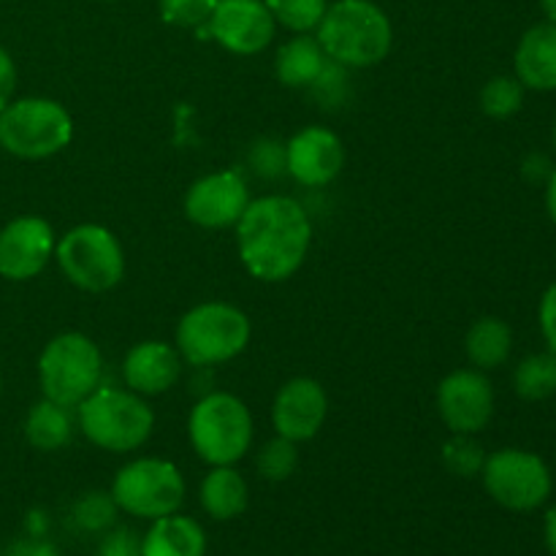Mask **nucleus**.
I'll return each mask as SVG.
<instances>
[{"label":"nucleus","instance_id":"f03ea898","mask_svg":"<svg viewBox=\"0 0 556 556\" xmlns=\"http://www.w3.org/2000/svg\"><path fill=\"white\" fill-rule=\"evenodd\" d=\"M320 49L342 68H372L391 54L394 27L372 0H337L315 27Z\"/></svg>","mask_w":556,"mask_h":556},{"label":"nucleus","instance_id":"4468645a","mask_svg":"<svg viewBox=\"0 0 556 556\" xmlns=\"http://www.w3.org/2000/svg\"><path fill=\"white\" fill-rule=\"evenodd\" d=\"M329 416V396L315 378L299 375L277 389L271 402V427L280 438L307 443L318 438Z\"/></svg>","mask_w":556,"mask_h":556},{"label":"nucleus","instance_id":"b1692460","mask_svg":"<svg viewBox=\"0 0 556 556\" xmlns=\"http://www.w3.org/2000/svg\"><path fill=\"white\" fill-rule=\"evenodd\" d=\"M514 391L527 402H541L556 394V353H532L516 364Z\"/></svg>","mask_w":556,"mask_h":556},{"label":"nucleus","instance_id":"1a4fd4ad","mask_svg":"<svg viewBox=\"0 0 556 556\" xmlns=\"http://www.w3.org/2000/svg\"><path fill=\"white\" fill-rule=\"evenodd\" d=\"M109 494L123 514L155 521L179 514L185 503V478L174 462L144 456L119 467Z\"/></svg>","mask_w":556,"mask_h":556},{"label":"nucleus","instance_id":"7ed1b4c3","mask_svg":"<svg viewBox=\"0 0 556 556\" xmlns=\"http://www.w3.org/2000/svg\"><path fill=\"white\" fill-rule=\"evenodd\" d=\"M76 421L96 448L109 454H130L152 438L155 413L144 396L101 383L76 407Z\"/></svg>","mask_w":556,"mask_h":556},{"label":"nucleus","instance_id":"5701e85b","mask_svg":"<svg viewBox=\"0 0 556 556\" xmlns=\"http://www.w3.org/2000/svg\"><path fill=\"white\" fill-rule=\"evenodd\" d=\"M71 438H74V421H71L68 407L43 396L27 410L25 440L36 451L54 454V451H63L71 443Z\"/></svg>","mask_w":556,"mask_h":556},{"label":"nucleus","instance_id":"e433bc0d","mask_svg":"<svg viewBox=\"0 0 556 556\" xmlns=\"http://www.w3.org/2000/svg\"><path fill=\"white\" fill-rule=\"evenodd\" d=\"M546 210H548V217L554 220L556 226V168L552 172V177L546 179Z\"/></svg>","mask_w":556,"mask_h":556},{"label":"nucleus","instance_id":"cd10ccee","mask_svg":"<svg viewBox=\"0 0 556 556\" xmlns=\"http://www.w3.org/2000/svg\"><path fill=\"white\" fill-rule=\"evenodd\" d=\"M277 25L291 33H309L320 25L329 3L326 0H264Z\"/></svg>","mask_w":556,"mask_h":556},{"label":"nucleus","instance_id":"a211bd4d","mask_svg":"<svg viewBox=\"0 0 556 556\" xmlns=\"http://www.w3.org/2000/svg\"><path fill=\"white\" fill-rule=\"evenodd\" d=\"M516 79L525 85V90L552 92L556 90V25L541 22L532 25L519 38V47L514 54Z\"/></svg>","mask_w":556,"mask_h":556},{"label":"nucleus","instance_id":"6e6552de","mask_svg":"<svg viewBox=\"0 0 556 556\" xmlns=\"http://www.w3.org/2000/svg\"><path fill=\"white\" fill-rule=\"evenodd\" d=\"M54 261L71 286L87 293H106L125 277V250L117 233L98 223H81L54 244Z\"/></svg>","mask_w":556,"mask_h":556},{"label":"nucleus","instance_id":"aec40b11","mask_svg":"<svg viewBox=\"0 0 556 556\" xmlns=\"http://www.w3.org/2000/svg\"><path fill=\"white\" fill-rule=\"evenodd\" d=\"M206 532L190 516H163L141 535V556H204Z\"/></svg>","mask_w":556,"mask_h":556},{"label":"nucleus","instance_id":"72a5a7b5","mask_svg":"<svg viewBox=\"0 0 556 556\" xmlns=\"http://www.w3.org/2000/svg\"><path fill=\"white\" fill-rule=\"evenodd\" d=\"M5 556H58L52 543L38 541V538H25V541L11 543Z\"/></svg>","mask_w":556,"mask_h":556},{"label":"nucleus","instance_id":"ea45409f","mask_svg":"<svg viewBox=\"0 0 556 556\" xmlns=\"http://www.w3.org/2000/svg\"><path fill=\"white\" fill-rule=\"evenodd\" d=\"M0 396H3V375H0Z\"/></svg>","mask_w":556,"mask_h":556},{"label":"nucleus","instance_id":"4be33fe9","mask_svg":"<svg viewBox=\"0 0 556 556\" xmlns=\"http://www.w3.org/2000/svg\"><path fill=\"white\" fill-rule=\"evenodd\" d=\"M514 351V331L497 315H483L467 329L465 353L470 364L481 372L503 367Z\"/></svg>","mask_w":556,"mask_h":556},{"label":"nucleus","instance_id":"f704fd0d","mask_svg":"<svg viewBox=\"0 0 556 556\" xmlns=\"http://www.w3.org/2000/svg\"><path fill=\"white\" fill-rule=\"evenodd\" d=\"M552 172L554 166L543 155H530L525 161V177H530L532 182H538V179H548L552 177Z\"/></svg>","mask_w":556,"mask_h":556},{"label":"nucleus","instance_id":"393cba45","mask_svg":"<svg viewBox=\"0 0 556 556\" xmlns=\"http://www.w3.org/2000/svg\"><path fill=\"white\" fill-rule=\"evenodd\" d=\"M481 112L492 119H510L514 114L521 112L525 106V85H521L516 76H492V79L483 85L481 96Z\"/></svg>","mask_w":556,"mask_h":556},{"label":"nucleus","instance_id":"ddd939ff","mask_svg":"<svg viewBox=\"0 0 556 556\" xmlns=\"http://www.w3.org/2000/svg\"><path fill=\"white\" fill-rule=\"evenodd\" d=\"M54 228L38 215H20L0 228V277L27 282L54 258Z\"/></svg>","mask_w":556,"mask_h":556},{"label":"nucleus","instance_id":"39448f33","mask_svg":"<svg viewBox=\"0 0 556 556\" xmlns=\"http://www.w3.org/2000/svg\"><path fill=\"white\" fill-rule=\"evenodd\" d=\"M253 413L239 396L212 391L201 396L188 416V440L195 456L210 467L237 465L253 448Z\"/></svg>","mask_w":556,"mask_h":556},{"label":"nucleus","instance_id":"4c0bfd02","mask_svg":"<svg viewBox=\"0 0 556 556\" xmlns=\"http://www.w3.org/2000/svg\"><path fill=\"white\" fill-rule=\"evenodd\" d=\"M541 9L543 14L548 16V22H554L556 25V0H541Z\"/></svg>","mask_w":556,"mask_h":556},{"label":"nucleus","instance_id":"c85d7f7f","mask_svg":"<svg viewBox=\"0 0 556 556\" xmlns=\"http://www.w3.org/2000/svg\"><path fill=\"white\" fill-rule=\"evenodd\" d=\"M117 503H114L112 494L103 492H90L81 500H76L74 505V521L87 532H106L112 530L114 521H117Z\"/></svg>","mask_w":556,"mask_h":556},{"label":"nucleus","instance_id":"c756f323","mask_svg":"<svg viewBox=\"0 0 556 556\" xmlns=\"http://www.w3.org/2000/svg\"><path fill=\"white\" fill-rule=\"evenodd\" d=\"M220 0H157L161 20L174 27H206Z\"/></svg>","mask_w":556,"mask_h":556},{"label":"nucleus","instance_id":"dca6fc26","mask_svg":"<svg viewBox=\"0 0 556 556\" xmlns=\"http://www.w3.org/2000/svg\"><path fill=\"white\" fill-rule=\"evenodd\" d=\"M345 168V144L326 125H307L286 144V172L304 188H326Z\"/></svg>","mask_w":556,"mask_h":556},{"label":"nucleus","instance_id":"a19ab883","mask_svg":"<svg viewBox=\"0 0 556 556\" xmlns=\"http://www.w3.org/2000/svg\"><path fill=\"white\" fill-rule=\"evenodd\" d=\"M101 3H117V0H101Z\"/></svg>","mask_w":556,"mask_h":556},{"label":"nucleus","instance_id":"f257e3e1","mask_svg":"<svg viewBox=\"0 0 556 556\" xmlns=\"http://www.w3.org/2000/svg\"><path fill=\"white\" fill-rule=\"evenodd\" d=\"M237 253L250 277L261 282H286L302 269L313 244V223L291 195L250 199L233 226Z\"/></svg>","mask_w":556,"mask_h":556},{"label":"nucleus","instance_id":"0eeeda50","mask_svg":"<svg viewBox=\"0 0 556 556\" xmlns=\"http://www.w3.org/2000/svg\"><path fill=\"white\" fill-rule=\"evenodd\" d=\"M74 139V119L54 98H16L0 112V147L22 161H43Z\"/></svg>","mask_w":556,"mask_h":556},{"label":"nucleus","instance_id":"6ab92c4d","mask_svg":"<svg viewBox=\"0 0 556 556\" xmlns=\"http://www.w3.org/2000/svg\"><path fill=\"white\" fill-rule=\"evenodd\" d=\"M329 65L331 60L320 49L318 38L307 36V33H296L291 41L277 49L275 76L280 85L291 87V90H313L324 79Z\"/></svg>","mask_w":556,"mask_h":556},{"label":"nucleus","instance_id":"473e14b6","mask_svg":"<svg viewBox=\"0 0 556 556\" xmlns=\"http://www.w3.org/2000/svg\"><path fill=\"white\" fill-rule=\"evenodd\" d=\"M16 92V65L5 47H0V112L14 101Z\"/></svg>","mask_w":556,"mask_h":556},{"label":"nucleus","instance_id":"9b49d317","mask_svg":"<svg viewBox=\"0 0 556 556\" xmlns=\"http://www.w3.org/2000/svg\"><path fill=\"white\" fill-rule=\"evenodd\" d=\"M438 413L451 434H478L494 418V386L486 372L454 369L438 386Z\"/></svg>","mask_w":556,"mask_h":556},{"label":"nucleus","instance_id":"f8f14e48","mask_svg":"<svg viewBox=\"0 0 556 556\" xmlns=\"http://www.w3.org/2000/svg\"><path fill=\"white\" fill-rule=\"evenodd\" d=\"M250 204V188L233 168L204 174L188 188L182 201L185 217L206 231L233 228Z\"/></svg>","mask_w":556,"mask_h":556},{"label":"nucleus","instance_id":"20e7f679","mask_svg":"<svg viewBox=\"0 0 556 556\" xmlns=\"http://www.w3.org/2000/svg\"><path fill=\"white\" fill-rule=\"evenodd\" d=\"M253 337V324L228 302H201L179 318L174 342L185 364L217 367L242 356Z\"/></svg>","mask_w":556,"mask_h":556},{"label":"nucleus","instance_id":"c9c22d12","mask_svg":"<svg viewBox=\"0 0 556 556\" xmlns=\"http://www.w3.org/2000/svg\"><path fill=\"white\" fill-rule=\"evenodd\" d=\"M543 538H546L548 554L556 556V505L554 508H548L546 521H543Z\"/></svg>","mask_w":556,"mask_h":556},{"label":"nucleus","instance_id":"bb28decb","mask_svg":"<svg viewBox=\"0 0 556 556\" xmlns=\"http://www.w3.org/2000/svg\"><path fill=\"white\" fill-rule=\"evenodd\" d=\"M440 459H443L445 470L454 472V476L472 478L481 476L483 462H486V451L478 443L476 434H451L443 443Z\"/></svg>","mask_w":556,"mask_h":556},{"label":"nucleus","instance_id":"412c9836","mask_svg":"<svg viewBox=\"0 0 556 556\" xmlns=\"http://www.w3.org/2000/svg\"><path fill=\"white\" fill-rule=\"evenodd\" d=\"M199 500L204 514L212 516L215 521L239 519L250 503L248 481L233 465L210 467V472L201 481Z\"/></svg>","mask_w":556,"mask_h":556},{"label":"nucleus","instance_id":"9d476101","mask_svg":"<svg viewBox=\"0 0 556 556\" xmlns=\"http://www.w3.org/2000/svg\"><path fill=\"white\" fill-rule=\"evenodd\" d=\"M481 478L489 497L516 514L541 508L554 489L546 462L525 448H500L486 454Z\"/></svg>","mask_w":556,"mask_h":556},{"label":"nucleus","instance_id":"7c9ffc66","mask_svg":"<svg viewBox=\"0 0 556 556\" xmlns=\"http://www.w3.org/2000/svg\"><path fill=\"white\" fill-rule=\"evenodd\" d=\"M98 556H141V538L128 527H112L98 543Z\"/></svg>","mask_w":556,"mask_h":556},{"label":"nucleus","instance_id":"423d86ee","mask_svg":"<svg viewBox=\"0 0 556 556\" xmlns=\"http://www.w3.org/2000/svg\"><path fill=\"white\" fill-rule=\"evenodd\" d=\"M103 380L101 348L81 331H63L38 356V383L47 400L76 410Z\"/></svg>","mask_w":556,"mask_h":556},{"label":"nucleus","instance_id":"a878e982","mask_svg":"<svg viewBox=\"0 0 556 556\" xmlns=\"http://www.w3.org/2000/svg\"><path fill=\"white\" fill-rule=\"evenodd\" d=\"M255 467H258V476L264 478V481H288L299 467V443L275 434V438L266 440L258 448V454H255Z\"/></svg>","mask_w":556,"mask_h":556},{"label":"nucleus","instance_id":"58836bf2","mask_svg":"<svg viewBox=\"0 0 556 556\" xmlns=\"http://www.w3.org/2000/svg\"><path fill=\"white\" fill-rule=\"evenodd\" d=\"M552 139H554V147H556V119H554V130H552Z\"/></svg>","mask_w":556,"mask_h":556},{"label":"nucleus","instance_id":"2f4dec72","mask_svg":"<svg viewBox=\"0 0 556 556\" xmlns=\"http://www.w3.org/2000/svg\"><path fill=\"white\" fill-rule=\"evenodd\" d=\"M538 324H541V334L548 351L556 353V282H552L543 293L541 307H538Z\"/></svg>","mask_w":556,"mask_h":556},{"label":"nucleus","instance_id":"f3484780","mask_svg":"<svg viewBox=\"0 0 556 556\" xmlns=\"http://www.w3.org/2000/svg\"><path fill=\"white\" fill-rule=\"evenodd\" d=\"M179 375H182V356L177 348L163 340L136 342L123 358L125 389L144 400L172 391Z\"/></svg>","mask_w":556,"mask_h":556},{"label":"nucleus","instance_id":"2eb2a0df","mask_svg":"<svg viewBox=\"0 0 556 556\" xmlns=\"http://www.w3.org/2000/svg\"><path fill=\"white\" fill-rule=\"evenodd\" d=\"M206 27L226 52L248 58L275 41L277 22L264 0H220Z\"/></svg>","mask_w":556,"mask_h":556}]
</instances>
